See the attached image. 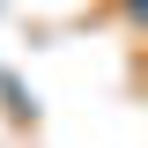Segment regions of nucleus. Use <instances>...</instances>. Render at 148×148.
Returning a JSON list of instances; mask_svg holds the SVG:
<instances>
[{"label":"nucleus","instance_id":"1","mask_svg":"<svg viewBox=\"0 0 148 148\" xmlns=\"http://www.w3.org/2000/svg\"><path fill=\"white\" fill-rule=\"evenodd\" d=\"M104 15H126V22H148V0H111Z\"/></svg>","mask_w":148,"mask_h":148},{"label":"nucleus","instance_id":"2","mask_svg":"<svg viewBox=\"0 0 148 148\" xmlns=\"http://www.w3.org/2000/svg\"><path fill=\"white\" fill-rule=\"evenodd\" d=\"M141 74H148V67H141Z\"/></svg>","mask_w":148,"mask_h":148}]
</instances>
